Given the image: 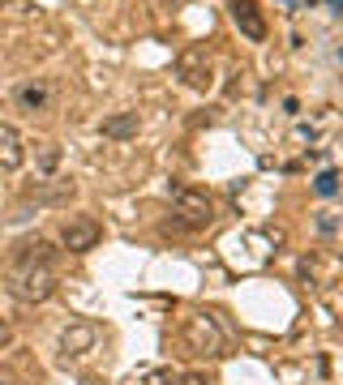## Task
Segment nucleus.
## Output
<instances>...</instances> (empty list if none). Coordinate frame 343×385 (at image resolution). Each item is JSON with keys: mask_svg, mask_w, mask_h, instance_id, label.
I'll use <instances>...</instances> for the list:
<instances>
[{"mask_svg": "<svg viewBox=\"0 0 343 385\" xmlns=\"http://www.w3.org/2000/svg\"><path fill=\"white\" fill-rule=\"evenodd\" d=\"M52 291H56L52 257H35L26 248H17V266L9 270V296L22 304H43Z\"/></svg>", "mask_w": 343, "mask_h": 385, "instance_id": "1", "label": "nucleus"}, {"mask_svg": "<svg viewBox=\"0 0 343 385\" xmlns=\"http://www.w3.org/2000/svg\"><path fill=\"white\" fill-rule=\"evenodd\" d=\"M181 339H185V347L193 351V355H224V347H228V339H224V325H219V317L215 313H193V317H185V330H181Z\"/></svg>", "mask_w": 343, "mask_h": 385, "instance_id": "2", "label": "nucleus"}, {"mask_svg": "<svg viewBox=\"0 0 343 385\" xmlns=\"http://www.w3.org/2000/svg\"><path fill=\"white\" fill-rule=\"evenodd\" d=\"M172 201H176V223L189 231H202L215 219V201L202 189H172Z\"/></svg>", "mask_w": 343, "mask_h": 385, "instance_id": "3", "label": "nucleus"}, {"mask_svg": "<svg viewBox=\"0 0 343 385\" xmlns=\"http://www.w3.org/2000/svg\"><path fill=\"white\" fill-rule=\"evenodd\" d=\"M99 240H103V227L94 223V219H69L65 231H60V244L69 253H86V248H94Z\"/></svg>", "mask_w": 343, "mask_h": 385, "instance_id": "4", "label": "nucleus"}, {"mask_svg": "<svg viewBox=\"0 0 343 385\" xmlns=\"http://www.w3.org/2000/svg\"><path fill=\"white\" fill-rule=\"evenodd\" d=\"M94 343H99V325H94V321H73V325H65V334H60V355H65V359H78V355H86Z\"/></svg>", "mask_w": 343, "mask_h": 385, "instance_id": "5", "label": "nucleus"}, {"mask_svg": "<svg viewBox=\"0 0 343 385\" xmlns=\"http://www.w3.org/2000/svg\"><path fill=\"white\" fill-rule=\"evenodd\" d=\"M228 9H232V22L240 26V35L249 39V43H262L266 39V17L258 9V0H228Z\"/></svg>", "mask_w": 343, "mask_h": 385, "instance_id": "6", "label": "nucleus"}, {"mask_svg": "<svg viewBox=\"0 0 343 385\" xmlns=\"http://www.w3.org/2000/svg\"><path fill=\"white\" fill-rule=\"evenodd\" d=\"M176 69H181V77L193 86V90H202L206 82H210V60H206V47H185L181 51V60H176Z\"/></svg>", "mask_w": 343, "mask_h": 385, "instance_id": "7", "label": "nucleus"}, {"mask_svg": "<svg viewBox=\"0 0 343 385\" xmlns=\"http://www.w3.org/2000/svg\"><path fill=\"white\" fill-rule=\"evenodd\" d=\"M26 163V146H22V133L13 124H0V171H17Z\"/></svg>", "mask_w": 343, "mask_h": 385, "instance_id": "8", "label": "nucleus"}, {"mask_svg": "<svg viewBox=\"0 0 343 385\" xmlns=\"http://www.w3.org/2000/svg\"><path fill=\"white\" fill-rule=\"evenodd\" d=\"M137 112H116V116H108L103 124H99V133L103 137H112V142H129V137H137Z\"/></svg>", "mask_w": 343, "mask_h": 385, "instance_id": "9", "label": "nucleus"}, {"mask_svg": "<svg viewBox=\"0 0 343 385\" xmlns=\"http://www.w3.org/2000/svg\"><path fill=\"white\" fill-rule=\"evenodd\" d=\"M17 103H22L26 112H39L43 103H47V90H43V86H22V90H17Z\"/></svg>", "mask_w": 343, "mask_h": 385, "instance_id": "10", "label": "nucleus"}, {"mask_svg": "<svg viewBox=\"0 0 343 385\" xmlns=\"http://www.w3.org/2000/svg\"><path fill=\"white\" fill-rule=\"evenodd\" d=\"M313 189H317V197H335L339 193V171H317Z\"/></svg>", "mask_w": 343, "mask_h": 385, "instance_id": "11", "label": "nucleus"}, {"mask_svg": "<svg viewBox=\"0 0 343 385\" xmlns=\"http://www.w3.org/2000/svg\"><path fill=\"white\" fill-rule=\"evenodd\" d=\"M9 343H13V325L0 317V347H9Z\"/></svg>", "mask_w": 343, "mask_h": 385, "instance_id": "12", "label": "nucleus"}, {"mask_svg": "<svg viewBox=\"0 0 343 385\" xmlns=\"http://www.w3.org/2000/svg\"><path fill=\"white\" fill-rule=\"evenodd\" d=\"M167 381H172V377H167L163 368H155V373H146V385H167Z\"/></svg>", "mask_w": 343, "mask_h": 385, "instance_id": "13", "label": "nucleus"}, {"mask_svg": "<svg viewBox=\"0 0 343 385\" xmlns=\"http://www.w3.org/2000/svg\"><path fill=\"white\" fill-rule=\"evenodd\" d=\"M56 159H60V154H56V146H47V150H43V167L52 171V167H56Z\"/></svg>", "mask_w": 343, "mask_h": 385, "instance_id": "14", "label": "nucleus"}, {"mask_svg": "<svg viewBox=\"0 0 343 385\" xmlns=\"http://www.w3.org/2000/svg\"><path fill=\"white\" fill-rule=\"evenodd\" d=\"M176 385H206V377H202V373H185Z\"/></svg>", "mask_w": 343, "mask_h": 385, "instance_id": "15", "label": "nucleus"}, {"mask_svg": "<svg viewBox=\"0 0 343 385\" xmlns=\"http://www.w3.org/2000/svg\"><path fill=\"white\" fill-rule=\"evenodd\" d=\"M5 5H13V0H0V9H5Z\"/></svg>", "mask_w": 343, "mask_h": 385, "instance_id": "16", "label": "nucleus"}, {"mask_svg": "<svg viewBox=\"0 0 343 385\" xmlns=\"http://www.w3.org/2000/svg\"><path fill=\"white\" fill-rule=\"evenodd\" d=\"M159 5H176V0H159Z\"/></svg>", "mask_w": 343, "mask_h": 385, "instance_id": "17", "label": "nucleus"}, {"mask_svg": "<svg viewBox=\"0 0 343 385\" xmlns=\"http://www.w3.org/2000/svg\"><path fill=\"white\" fill-rule=\"evenodd\" d=\"M0 385H9V381H5V377H0Z\"/></svg>", "mask_w": 343, "mask_h": 385, "instance_id": "18", "label": "nucleus"}]
</instances>
